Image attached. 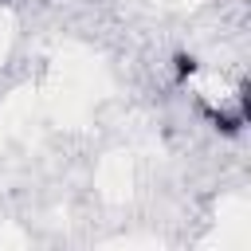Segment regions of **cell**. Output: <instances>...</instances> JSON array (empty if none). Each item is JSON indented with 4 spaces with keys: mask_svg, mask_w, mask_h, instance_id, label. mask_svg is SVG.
<instances>
[{
    "mask_svg": "<svg viewBox=\"0 0 251 251\" xmlns=\"http://www.w3.org/2000/svg\"><path fill=\"white\" fill-rule=\"evenodd\" d=\"M173 63H176V82H188V78L196 75V59H192V55H184V51H180Z\"/></svg>",
    "mask_w": 251,
    "mask_h": 251,
    "instance_id": "obj_1",
    "label": "cell"
}]
</instances>
